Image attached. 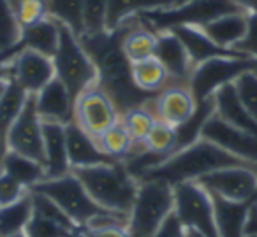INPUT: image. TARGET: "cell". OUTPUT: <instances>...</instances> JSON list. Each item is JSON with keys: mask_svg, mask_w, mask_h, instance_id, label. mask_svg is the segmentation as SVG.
I'll return each instance as SVG.
<instances>
[{"mask_svg": "<svg viewBox=\"0 0 257 237\" xmlns=\"http://www.w3.org/2000/svg\"><path fill=\"white\" fill-rule=\"evenodd\" d=\"M133 18L121 23L114 30H102L99 34H83L79 37L83 48L90 55L97 69V83L111 97L118 113H125L131 107L150 104L159 93H147L133 81L131 62L121 50V39L127 32Z\"/></svg>", "mask_w": 257, "mask_h": 237, "instance_id": "cell-1", "label": "cell"}, {"mask_svg": "<svg viewBox=\"0 0 257 237\" xmlns=\"http://www.w3.org/2000/svg\"><path fill=\"white\" fill-rule=\"evenodd\" d=\"M234 165L257 167L255 163H248L241 158H236L234 155L224 151L217 144L201 137L194 144L173 153L169 158H166L161 165L155 167L143 179H154L155 177V179H164L166 183L175 186V184L185 183V181H196L201 176L213 172V170Z\"/></svg>", "mask_w": 257, "mask_h": 237, "instance_id": "cell-2", "label": "cell"}, {"mask_svg": "<svg viewBox=\"0 0 257 237\" xmlns=\"http://www.w3.org/2000/svg\"><path fill=\"white\" fill-rule=\"evenodd\" d=\"M34 191L44 193L62 207V211L81 228H97L106 225H123L127 226L128 216L120 212L107 211L100 207L88 195L81 181L74 172L57 179H44L32 188Z\"/></svg>", "mask_w": 257, "mask_h": 237, "instance_id": "cell-3", "label": "cell"}, {"mask_svg": "<svg viewBox=\"0 0 257 237\" xmlns=\"http://www.w3.org/2000/svg\"><path fill=\"white\" fill-rule=\"evenodd\" d=\"M72 172L100 207L128 216L140 181L128 174L123 163H102V165L72 169Z\"/></svg>", "mask_w": 257, "mask_h": 237, "instance_id": "cell-4", "label": "cell"}, {"mask_svg": "<svg viewBox=\"0 0 257 237\" xmlns=\"http://www.w3.org/2000/svg\"><path fill=\"white\" fill-rule=\"evenodd\" d=\"M175 211V191L164 179L140 181L127 230L131 237H154Z\"/></svg>", "mask_w": 257, "mask_h": 237, "instance_id": "cell-5", "label": "cell"}, {"mask_svg": "<svg viewBox=\"0 0 257 237\" xmlns=\"http://www.w3.org/2000/svg\"><path fill=\"white\" fill-rule=\"evenodd\" d=\"M231 13H243L232 0H189L180 6L141 13L136 18L145 27L159 34L182 25L203 29L210 22Z\"/></svg>", "mask_w": 257, "mask_h": 237, "instance_id": "cell-6", "label": "cell"}, {"mask_svg": "<svg viewBox=\"0 0 257 237\" xmlns=\"http://www.w3.org/2000/svg\"><path fill=\"white\" fill-rule=\"evenodd\" d=\"M51 60L55 67V78L67 86L74 100L83 90L97 83V69L90 55L83 48L79 37L62 25L58 50Z\"/></svg>", "mask_w": 257, "mask_h": 237, "instance_id": "cell-7", "label": "cell"}, {"mask_svg": "<svg viewBox=\"0 0 257 237\" xmlns=\"http://www.w3.org/2000/svg\"><path fill=\"white\" fill-rule=\"evenodd\" d=\"M175 191V214L185 230L201 237H218L213 216L211 195L196 181H185L173 186Z\"/></svg>", "mask_w": 257, "mask_h": 237, "instance_id": "cell-8", "label": "cell"}, {"mask_svg": "<svg viewBox=\"0 0 257 237\" xmlns=\"http://www.w3.org/2000/svg\"><path fill=\"white\" fill-rule=\"evenodd\" d=\"M257 71V60L248 57H217L196 65L189 79V88L196 102L213 97L218 88L234 83L243 72Z\"/></svg>", "mask_w": 257, "mask_h": 237, "instance_id": "cell-9", "label": "cell"}, {"mask_svg": "<svg viewBox=\"0 0 257 237\" xmlns=\"http://www.w3.org/2000/svg\"><path fill=\"white\" fill-rule=\"evenodd\" d=\"M120 118L111 97L93 83L83 90L74 100V123L88 135L97 139L106 128H109Z\"/></svg>", "mask_w": 257, "mask_h": 237, "instance_id": "cell-10", "label": "cell"}, {"mask_svg": "<svg viewBox=\"0 0 257 237\" xmlns=\"http://www.w3.org/2000/svg\"><path fill=\"white\" fill-rule=\"evenodd\" d=\"M196 183L210 195L227 200H252L257 198V167H225L204 174Z\"/></svg>", "mask_w": 257, "mask_h": 237, "instance_id": "cell-11", "label": "cell"}, {"mask_svg": "<svg viewBox=\"0 0 257 237\" xmlns=\"http://www.w3.org/2000/svg\"><path fill=\"white\" fill-rule=\"evenodd\" d=\"M8 149L41 163L44 162L43 120L37 113L36 95H29L23 111L13 123L8 134Z\"/></svg>", "mask_w": 257, "mask_h": 237, "instance_id": "cell-12", "label": "cell"}, {"mask_svg": "<svg viewBox=\"0 0 257 237\" xmlns=\"http://www.w3.org/2000/svg\"><path fill=\"white\" fill-rule=\"evenodd\" d=\"M6 69L9 78L15 79L29 95L39 93L51 79H55L53 60L27 48H22Z\"/></svg>", "mask_w": 257, "mask_h": 237, "instance_id": "cell-13", "label": "cell"}, {"mask_svg": "<svg viewBox=\"0 0 257 237\" xmlns=\"http://www.w3.org/2000/svg\"><path fill=\"white\" fill-rule=\"evenodd\" d=\"M201 137L217 144L218 148L234 155L236 158L257 165V135L231 127L224 120H220L217 114H213L206 121L203 132H201Z\"/></svg>", "mask_w": 257, "mask_h": 237, "instance_id": "cell-14", "label": "cell"}, {"mask_svg": "<svg viewBox=\"0 0 257 237\" xmlns=\"http://www.w3.org/2000/svg\"><path fill=\"white\" fill-rule=\"evenodd\" d=\"M197 107V102L190 92L189 85H175L169 83L162 92L154 100V111L157 120L171 125V127H180L185 123L194 114Z\"/></svg>", "mask_w": 257, "mask_h": 237, "instance_id": "cell-15", "label": "cell"}, {"mask_svg": "<svg viewBox=\"0 0 257 237\" xmlns=\"http://www.w3.org/2000/svg\"><path fill=\"white\" fill-rule=\"evenodd\" d=\"M36 107L43 121L60 125L74 121V97L57 78L51 79L39 93H36Z\"/></svg>", "mask_w": 257, "mask_h": 237, "instance_id": "cell-16", "label": "cell"}, {"mask_svg": "<svg viewBox=\"0 0 257 237\" xmlns=\"http://www.w3.org/2000/svg\"><path fill=\"white\" fill-rule=\"evenodd\" d=\"M155 57L166 67L171 83H175V85H189V79L194 71V64L190 62L183 44L180 43V39L171 30L157 34Z\"/></svg>", "mask_w": 257, "mask_h": 237, "instance_id": "cell-17", "label": "cell"}, {"mask_svg": "<svg viewBox=\"0 0 257 237\" xmlns=\"http://www.w3.org/2000/svg\"><path fill=\"white\" fill-rule=\"evenodd\" d=\"M44 137V179H57L72 172L67 155L65 125L43 121Z\"/></svg>", "mask_w": 257, "mask_h": 237, "instance_id": "cell-18", "label": "cell"}, {"mask_svg": "<svg viewBox=\"0 0 257 237\" xmlns=\"http://www.w3.org/2000/svg\"><path fill=\"white\" fill-rule=\"evenodd\" d=\"M65 139H67V155L72 169L114 162L99 148L95 139L86 134L85 130H81L74 121L65 125Z\"/></svg>", "mask_w": 257, "mask_h": 237, "instance_id": "cell-19", "label": "cell"}, {"mask_svg": "<svg viewBox=\"0 0 257 237\" xmlns=\"http://www.w3.org/2000/svg\"><path fill=\"white\" fill-rule=\"evenodd\" d=\"M213 216L218 237H245V223L250 207L257 202L252 200H227V198L211 195Z\"/></svg>", "mask_w": 257, "mask_h": 237, "instance_id": "cell-20", "label": "cell"}, {"mask_svg": "<svg viewBox=\"0 0 257 237\" xmlns=\"http://www.w3.org/2000/svg\"><path fill=\"white\" fill-rule=\"evenodd\" d=\"M171 32L180 39V43L183 44L187 55H189L190 62L194 64V67L203 62L210 60V58L217 57H245L243 53L236 50H225L220 48L204 34L203 29L199 27H175L171 29ZM250 58V57H248Z\"/></svg>", "mask_w": 257, "mask_h": 237, "instance_id": "cell-21", "label": "cell"}, {"mask_svg": "<svg viewBox=\"0 0 257 237\" xmlns=\"http://www.w3.org/2000/svg\"><path fill=\"white\" fill-rule=\"evenodd\" d=\"M215 114L231 127L257 135V120L243 107L234 92L232 83L224 85L215 92Z\"/></svg>", "mask_w": 257, "mask_h": 237, "instance_id": "cell-22", "label": "cell"}, {"mask_svg": "<svg viewBox=\"0 0 257 237\" xmlns=\"http://www.w3.org/2000/svg\"><path fill=\"white\" fill-rule=\"evenodd\" d=\"M22 46L53 58L60 43V23L44 18L39 23L22 29Z\"/></svg>", "mask_w": 257, "mask_h": 237, "instance_id": "cell-23", "label": "cell"}, {"mask_svg": "<svg viewBox=\"0 0 257 237\" xmlns=\"http://www.w3.org/2000/svg\"><path fill=\"white\" fill-rule=\"evenodd\" d=\"M121 50L131 64L147 60L150 57H155L157 50V34L152 29L145 27L143 23L138 22L134 16L123 39H121Z\"/></svg>", "mask_w": 257, "mask_h": 237, "instance_id": "cell-24", "label": "cell"}, {"mask_svg": "<svg viewBox=\"0 0 257 237\" xmlns=\"http://www.w3.org/2000/svg\"><path fill=\"white\" fill-rule=\"evenodd\" d=\"M27 99H29V93L15 79H9L8 88L0 97V158L8 151V134L16 118L23 111Z\"/></svg>", "mask_w": 257, "mask_h": 237, "instance_id": "cell-25", "label": "cell"}, {"mask_svg": "<svg viewBox=\"0 0 257 237\" xmlns=\"http://www.w3.org/2000/svg\"><path fill=\"white\" fill-rule=\"evenodd\" d=\"M203 30L217 46L234 50L246 32V13L224 15L204 25Z\"/></svg>", "mask_w": 257, "mask_h": 237, "instance_id": "cell-26", "label": "cell"}, {"mask_svg": "<svg viewBox=\"0 0 257 237\" xmlns=\"http://www.w3.org/2000/svg\"><path fill=\"white\" fill-rule=\"evenodd\" d=\"M176 0H107L106 30H114L141 13L175 6Z\"/></svg>", "mask_w": 257, "mask_h": 237, "instance_id": "cell-27", "label": "cell"}, {"mask_svg": "<svg viewBox=\"0 0 257 237\" xmlns=\"http://www.w3.org/2000/svg\"><path fill=\"white\" fill-rule=\"evenodd\" d=\"M0 170L8 172L15 179H18L22 184H25L29 190H32L36 184L44 181V165L37 160H32L29 156H23L15 151H6L0 158Z\"/></svg>", "mask_w": 257, "mask_h": 237, "instance_id": "cell-28", "label": "cell"}, {"mask_svg": "<svg viewBox=\"0 0 257 237\" xmlns=\"http://www.w3.org/2000/svg\"><path fill=\"white\" fill-rule=\"evenodd\" d=\"M131 71H133L134 85L147 93H159L171 83L168 71L157 57L136 62L131 65Z\"/></svg>", "mask_w": 257, "mask_h": 237, "instance_id": "cell-29", "label": "cell"}, {"mask_svg": "<svg viewBox=\"0 0 257 237\" xmlns=\"http://www.w3.org/2000/svg\"><path fill=\"white\" fill-rule=\"evenodd\" d=\"M46 9L48 18L69 29L74 36L81 37L85 34L83 0H46Z\"/></svg>", "mask_w": 257, "mask_h": 237, "instance_id": "cell-30", "label": "cell"}, {"mask_svg": "<svg viewBox=\"0 0 257 237\" xmlns=\"http://www.w3.org/2000/svg\"><path fill=\"white\" fill-rule=\"evenodd\" d=\"M99 148L109 156L114 162H123L127 160V156L133 151L134 141L133 137L128 135L125 125L121 123V120L118 118L109 128L102 132L99 137L95 139Z\"/></svg>", "mask_w": 257, "mask_h": 237, "instance_id": "cell-31", "label": "cell"}, {"mask_svg": "<svg viewBox=\"0 0 257 237\" xmlns=\"http://www.w3.org/2000/svg\"><path fill=\"white\" fill-rule=\"evenodd\" d=\"M32 193L23 195L15 204L0 207V237L25 232V226L32 216Z\"/></svg>", "mask_w": 257, "mask_h": 237, "instance_id": "cell-32", "label": "cell"}, {"mask_svg": "<svg viewBox=\"0 0 257 237\" xmlns=\"http://www.w3.org/2000/svg\"><path fill=\"white\" fill-rule=\"evenodd\" d=\"M154 100L150 104H145V106L131 107L128 111L120 114L121 123L125 125L128 135L133 137L134 142L145 144L152 128H154L155 121H157V116H155V111H154Z\"/></svg>", "mask_w": 257, "mask_h": 237, "instance_id": "cell-33", "label": "cell"}, {"mask_svg": "<svg viewBox=\"0 0 257 237\" xmlns=\"http://www.w3.org/2000/svg\"><path fill=\"white\" fill-rule=\"evenodd\" d=\"M22 25L9 0H0V53L22 46Z\"/></svg>", "mask_w": 257, "mask_h": 237, "instance_id": "cell-34", "label": "cell"}, {"mask_svg": "<svg viewBox=\"0 0 257 237\" xmlns=\"http://www.w3.org/2000/svg\"><path fill=\"white\" fill-rule=\"evenodd\" d=\"M148 151L159 155L162 160L169 158V156L175 153V146H176V134H175V127L164 123V121L157 120L152 128L150 135L145 141Z\"/></svg>", "mask_w": 257, "mask_h": 237, "instance_id": "cell-35", "label": "cell"}, {"mask_svg": "<svg viewBox=\"0 0 257 237\" xmlns=\"http://www.w3.org/2000/svg\"><path fill=\"white\" fill-rule=\"evenodd\" d=\"M25 233L29 237H83L85 230H83V233H74L58 223L32 211V216L25 226Z\"/></svg>", "mask_w": 257, "mask_h": 237, "instance_id": "cell-36", "label": "cell"}, {"mask_svg": "<svg viewBox=\"0 0 257 237\" xmlns=\"http://www.w3.org/2000/svg\"><path fill=\"white\" fill-rule=\"evenodd\" d=\"M239 102L257 120V71H246L232 83Z\"/></svg>", "mask_w": 257, "mask_h": 237, "instance_id": "cell-37", "label": "cell"}, {"mask_svg": "<svg viewBox=\"0 0 257 237\" xmlns=\"http://www.w3.org/2000/svg\"><path fill=\"white\" fill-rule=\"evenodd\" d=\"M107 0H83L85 34H99L106 30Z\"/></svg>", "mask_w": 257, "mask_h": 237, "instance_id": "cell-38", "label": "cell"}, {"mask_svg": "<svg viewBox=\"0 0 257 237\" xmlns=\"http://www.w3.org/2000/svg\"><path fill=\"white\" fill-rule=\"evenodd\" d=\"M13 9H15L16 20L22 25V29L48 18L46 0H22Z\"/></svg>", "mask_w": 257, "mask_h": 237, "instance_id": "cell-39", "label": "cell"}, {"mask_svg": "<svg viewBox=\"0 0 257 237\" xmlns=\"http://www.w3.org/2000/svg\"><path fill=\"white\" fill-rule=\"evenodd\" d=\"M29 191L30 190L25 184H22L18 179L9 176L4 170H0V207L15 204L16 200H20V198L29 193Z\"/></svg>", "mask_w": 257, "mask_h": 237, "instance_id": "cell-40", "label": "cell"}, {"mask_svg": "<svg viewBox=\"0 0 257 237\" xmlns=\"http://www.w3.org/2000/svg\"><path fill=\"white\" fill-rule=\"evenodd\" d=\"M234 50L257 60V13H246V32Z\"/></svg>", "mask_w": 257, "mask_h": 237, "instance_id": "cell-41", "label": "cell"}, {"mask_svg": "<svg viewBox=\"0 0 257 237\" xmlns=\"http://www.w3.org/2000/svg\"><path fill=\"white\" fill-rule=\"evenodd\" d=\"M83 237H131L127 226L123 225H106L97 228H85Z\"/></svg>", "mask_w": 257, "mask_h": 237, "instance_id": "cell-42", "label": "cell"}, {"mask_svg": "<svg viewBox=\"0 0 257 237\" xmlns=\"http://www.w3.org/2000/svg\"><path fill=\"white\" fill-rule=\"evenodd\" d=\"M154 237H187V230L180 223V219L176 218L175 212H173Z\"/></svg>", "mask_w": 257, "mask_h": 237, "instance_id": "cell-43", "label": "cell"}, {"mask_svg": "<svg viewBox=\"0 0 257 237\" xmlns=\"http://www.w3.org/2000/svg\"><path fill=\"white\" fill-rule=\"evenodd\" d=\"M243 13H257V0H232Z\"/></svg>", "mask_w": 257, "mask_h": 237, "instance_id": "cell-44", "label": "cell"}, {"mask_svg": "<svg viewBox=\"0 0 257 237\" xmlns=\"http://www.w3.org/2000/svg\"><path fill=\"white\" fill-rule=\"evenodd\" d=\"M23 46H20V48H15V50H11V51H2V53H0V69H4L6 65L9 64V62L13 60V58H15V55L18 53L20 50H22Z\"/></svg>", "mask_w": 257, "mask_h": 237, "instance_id": "cell-45", "label": "cell"}, {"mask_svg": "<svg viewBox=\"0 0 257 237\" xmlns=\"http://www.w3.org/2000/svg\"><path fill=\"white\" fill-rule=\"evenodd\" d=\"M9 74H8V69H0V97H2V93L6 92V88H8V83H9Z\"/></svg>", "mask_w": 257, "mask_h": 237, "instance_id": "cell-46", "label": "cell"}, {"mask_svg": "<svg viewBox=\"0 0 257 237\" xmlns=\"http://www.w3.org/2000/svg\"><path fill=\"white\" fill-rule=\"evenodd\" d=\"M9 237H29L25 232H18V233H15V235H9Z\"/></svg>", "mask_w": 257, "mask_h": 237, "instance_id": "cell-47", "label": "cell"}, {"mask_svg": "<svg viewBox=\"0 0 257 237\" xmlns=\"http://www.w3.org/2000/svg\"><path fill=\"white\" fill-rule=\"evenodd\" d=\"M185 2H189V0H176L175 6H180V4H185Z\"/></svg>", "mask_w": 257, "mask_h": 237, "instance_id": "cell-48", "label": "cell"}, {"mask_svg": "<svg viewBox=\"0 0 257 237\" xmlns=\"http://www.w3.org/2000/svg\"><path fill=\"white\" fill-rule=\"evenodd\" d=\"M9 2H11V6H13V8H15V6L18 4V2H22V0H9Z\"/></svg>", "mask_w": 257, "mask_h": 237, "instance_id": "cell-49", "label": "cell"}]
</instances>
